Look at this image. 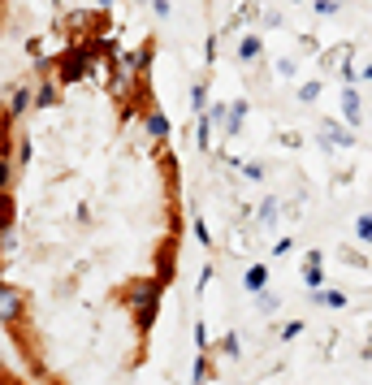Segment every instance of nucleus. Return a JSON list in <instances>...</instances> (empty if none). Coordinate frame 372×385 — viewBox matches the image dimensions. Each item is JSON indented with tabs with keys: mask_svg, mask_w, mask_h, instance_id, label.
Returning a JSON list of instances; mask_svg holds the SVG:
<instances>
[{
	"mask_svg": "<svg viewBox=\"0 0 372 385\" xmlns=\"http://www.w3.org/2000/svg\"><path fill=\"white\" fill-rule=\"evenodd\" d=\"M152 9H156V18H169V0H152Z\"/></svg>",
	"mask_w": 372,
	"mask_h": 385,
	"instance_id": "nucleus-21",
	"label": "nucleus"
},
{
	"mask_svg": "<svg viewBox=\"0 0 372 385\" xmlns=\"http://www.w3.org/2000/svg\"><path fill=\"white\" fill-rule=\"evenodd\" d=\"M18 307H22V299H18V290H14V286H5V290H0V316H5V320L14 325V316H18Z\"/></svg>",
	"mask_w": 372,
	"mask_h": 385,
	"instance_id": "nucleus-7",
	"label": "nucleus"
},
{
	"mask_svg": "<svg viewBox=\"0 0 372 385\" xmlns=\"http://www.w3.org/2000/svg\"><path fill=\"white\" fill-rule=\"evenodd\" d=\"M243 178H247V182H264V164H260V160H247V164H243Z\"/></svg>",
	"mask_w": 372,
	"mask_h": 385,
	"instance_id": "nucleus-15",
	"label": "nucleus"
},
{
	"mask_svg": "<svg viewBox=\"0 0 372 385\" xmlns=\"http://www.w3.org/2000/svg\"><path fill=\"white\" fill-rule=\"evenodd\" d=\"M277 74H282V78H290V74H294V61H290V57H282V61H277Z\"/></svg>",
	"mask_w": 372,
	"mask_h": 385,
	"instance_id": "nucleus-20",
	"label": "nucleus"
},
{
	"mask_svg": "<svg viewBox=\"0 0 372 385\" xmlns=\"http://www.w3.org/2000/svg\"><path fill=\"white\" fill-rule=\"evenodd\" d=\"M299 334H303V320H290V325H282V338H286V342H294Z\"/></svg>",
	"mask_w": 372,
	"mask_h": 385,
	"instance_id": "nucleus-19",
	"label": "nucleus"
},
{
	"mask_svg": "<svg viewBox=\"0 0 372 385\" xmlns=\"http://www.w3.org/2000/svg\"><path fill=\"white\" fill-rule=\"evenodd\" d=\"M321 260H325V251H307V264H303V282H307L312 290H321V286H325V278H321Z\"/></svg>",
	"mask_w": 372,
	"mask_h": 385,
	"instance_id": "nucleus-3",
	"label": "nucleus"
},
{
	"mask_svg": "<svg viewBox=\"0 0 372 385\" xmlns=\"http://www.w3.org/2000/svg\"><path fill=\"white\" fill-rule=\"evenodd\" d=\"M255 303H260V312H264V316L282 307V299H277V295H269V290H260V295H255Z\"/></svg>",
	"mask_w": 372,
	"mask_h": 385,
	"instance_id": "nucleus-12",
	"label": "nucleus"
},
{
	"mask_svg": "<svg viewBox=\"0 0 372 385\" xmlns=\"http://www.w3.org/2000/svg\"><path fill=\"white\" fill-rule=\"evenodd\" d=\"M342 117H346L351 126H359V122H363V104H359V91H355L351 83L342 87Z\"/></svg>",
	"mask_w": 372,
	"mask_h": 385,
	"instance_id": "nucleus-2",
	"label": "nucleus"
},
{
	"mask_svg": "<svg viewBox=\"0 0 372 385\" xmlns=\"http://www.w3.org/2000/svg\"><path fill=\"white\" fill-rule=\"evenodd\" d=\"M277 212H282V204H277V195H264V204H260V212H255V221H260V230H273V226H277Z\"/></svg>",
	"mask_w": 372,
	"mask_h": 385,
	"instance_id": "nucleus-4",
	"label": "nucleus"
},
{
	"mask_svg": "<svg viewBox=\"0 0 372 385\" xmlns=\"http://www.w3.org/2000/svg\"><path fill=\"white\" fill-rule=\"evenodd\" d=\"M26 104H31V87H18L14 91V100H9V113L18 117V113H26Z\"/></svg>",
	"mask_w": 372,
	"mask_h": 385,
	"instance_id": "nucleus-11",
	"label": "nucleus"
},
{
	"mask_svg": "<svg viewBox=\"0 0 372 385\" xmlns=\"http://www.w3.org/2000/svg\"><path fill=\"white\" fill-rule=\"evenodd\" d=\"M355 234H359V238H363V243L372 247V212H363L359 221H355Z\"/></svg>",
	"mask_w": 372,
	"mask_h": 385,
	"instance_id": "nucleus-14",
	"label": "nucleus"
},
{
	"mask_svg": "<svg viewBox=\"0 0 372 385\" xmlns=\"http://www.w3.org/2000/svg\"><path fill=\"white\" fill-rule=\"evenodd\" d=\"M147 135H152V139H165V135H169L165 113H152V117H147Z\"/></svg>",
	"mask_w": 372,
	"mask_h": 385,
	"instance_id": "nucleus-10",
	"label": "nucleus"
},
{
	"mask_svg": "<svg viewBox=\"0 0 372 385\" xmlns=\"http://www.w3.org/2000/svg\"><path fill=\"white\" fill-rule=\"evenodd\" d=\"M243 117H247V100H234V104H230V117L221 122V126H225V139H234V135L243 130Z\"/></svg>",
	"mask_w": 372,
	"mask_h": 385,
	"instance_id": "nucleus-6",
	"label": "nucleus"
},
{
	"mask_svg": "<svg viewBox=\"0 0 372 385\" xmlns=\"http://www.w3.org/2000/svg\"><path fill=\"white\" fill-rule=\"evenodd\" d=\"M316 95H321V83H303V87H299V100H303V104H312Z\"/></svg>",
	"mask_w": 372,
	"mask_h": 385,
	"instance_id": "nucleus-18",
	"label": "nucleus"
},
{
	"mask_svg": "<svg viewBox=\"0 0 372 385\" xmlns=\"http://www.w3.org/2000/svg\"><path fill=\"white\" fill-rule=\"evenodd\" d=\"M321 143H325V147H329V143H334V147H355V130L342 126V122H334V117H325V122H321Z\"/></svg>",
	"mask_w": 372,
	"mask_h": 385,
	"instance_id": "nucleus-1",
	"label": "nucleus"
},
{
	"mask_svg": "<svg viewBox=\"0 0 372 385\" xmlns=\"http://www.w3.org/2000/svg\"><path fill=\"white\" fill-rule=\"evenodd\" d=\"M243 286H247L251 295H260L264 286H269V264H251V268L243 273Z\"/></svg>",
	"mask_w": 372,
	"mask_h": 385,
	"instance_id": "nucleus-5",
	"label": "nucleus"
},
{
	"mask_svg": "<svg viewBox=\"0 0 372 385\" xmlns=\"http://www.w3.org/2000/svg\"><path fill=\"white\" fill-rule=\"evenodd\" d=\"M191 104H195V113H203V108H208V87H203V83H195V91H191Z\"/></svg>",
	"mask_w": 372,
	"mask_h": 385,
	"instance_id": "nucleus-16",
	"label": "nucleus"
},
{
	"mask_svg": "<svg viewBox=\"0 0 372 385\" xmlns=\"http://www.w3.org/2000/svg\"><path fill=\"white\" fill-rule=\"evenodd\" d=\"M221 351H225L230 359H243V342H238V334H225V338H221Z\"/></svg>",
	"mask_w": 372,
	"mask_h": 385,
	"instance_id": "nucleus-13",
	"label": "nucleus"
},
{
	"mask_svg": "<svg viewBox=\"0 0 372 385\" xmlns=\"http://www.w3.org/2000/svg\"><path fill=\"white\" fill-rule=\"evenodd\" d=\"M260 52H264L260 35H247V39L238 43V61H243V65H251V61H260Z\"/></svg>",
	"mask_w": 372,
	"mask_h": 385,
	"instance_id": "nucleus-8",
	"label": "nucleus"
},
{
	"mask_svg": "<svg viewBox=\"0 0 372 385\" xmlns=\"http://www.w3.org/2000/svg\"><path fill=\"white\" fill-rule=\"evenodd\" d=\"M312 303H321V307H346V295L342 290H312Z\"/></svg>",
	"mask_w": 372,
	"mask_h": 385,
	"instance_id": "nucleus-9",
	"label": "nucleus"
},
{
	"mask_svg": "<svg viewBox=\"0 0 372 385\" xmlns=\"http://www.w3.org/2000/svg\"><path fill=\"white\" fill-rule=\"evenodd\" d=\"M363 78H372V61H368V65H363Z\"/></svg>",
	"mask_w": 372,
	"mask_h": 385,
	"instance_id": "nucleus-22",
	"label": "nucleus"
},
{
	"mask_svg": "<svg viewBox=\"0 0 372 385\" xmlns=\"http://www.w3.org/2000/svg\"><path fill=\"white\" fill-rule=\"evenodd\" d=\"M338 5H342V0H316V14H321V18H334Z\"/></svg>",
	"mask_w": 372,
	"mask_h": 385,
	"instance_id": "nucleus-17",
	"label": "nucleus"
}]
</instances>
